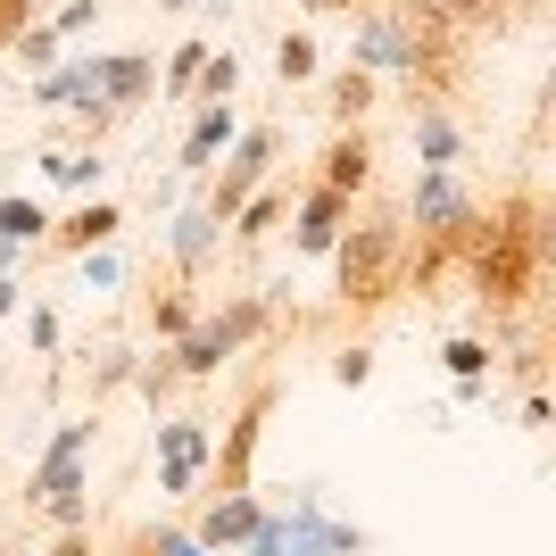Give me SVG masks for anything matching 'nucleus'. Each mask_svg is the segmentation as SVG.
Instances as JSON below:
<instances>
[{
  "mask_svg": "<svg viewBox=\"0 0 556 556\" xmlns=\"http://www.w3.org/2000/svg\"><path fill=\"white\" fill-rule=\"evenodd\" d=\"M498 241H490L482 257V291L490 300H523V282H532V250H540V225L523 208H507V225H490Z\"/></svg>",
  "mask_w": 556,
  "mask_h": 556,
  "instance_id": "1",
  "label": "nucleus"
},
{
  "mask_svg": "<svg viewBox=\"0 0 556 556\" xmlns=\"http://www.w3.org/2000/svg\"><path fill=\"white\" fill-rule=\"evenodd\" d=\"M382 266H391V232L374 225V232H357V241H349V257H341V291H349V300H374V291H382Z\"/></svg>",
  "mask_w": 556,
  "mask_h": 556,
  "instance_id": "2",
  "label": "nucleus"
},
{
  "mask_svg": "<svg viewBox=\"0 0 556 556\" xmlns=\"http://www.w3.org/2000/svg\"><path fill=\"white\" fill-rule=\"evenodd\" d=\"M191 473H200V424H166V482L191 490Z\"/></svg>",
  "mask_w": 556,
  "mask_h": 556,
  "instance_id": "3",
  "label": "nucleus"
},
{
  "mask_svg": "<svg viewBox=\"0 0 556 556\" xmlns=\"http://www.w3.org/2000/svg\"><path fill=\"white\" fill-rule=\"evenodd\" d=\"M241 532H257V507L250 498H225V507L208 515V540H241Z\"/></svg>",
  "mask_w": 556,
  "mask_h": 556,
  "instance_id": "4",
  "label": "nucleus"
},
{
  "mask_svg": "<svg viewBox=\"0 0 556 556\" xmlns=\"http://www.w3.org/2000/svg\"><path fill=\"white\" fill-rule=\"evenodd\" d=\"M25 9H34V0H0V42L17 34V17H25Z\"/></svg>",
  "mask_w": 556,
  "mask_h": 556,
  "instance_id": "5",
  "label": "nucleus"
},
{
  "mask_svg": "<svg viewBox=\"0 0 556 556\" xmlns=\"http://www.w3.org/2000/svg\"><path fill=\"white\" fill-rule=\"evenodd\" d=\"M457 9H465V17H490V9H498V0H457Z\"/></svg>",
  "mask_w": 556,
  "mask_h": 556,
  "instance_id": "6",
  "label": "nucleus"
},
{
  "mask_svg": "<svg viewBox=\"0 0 556 556\" xmlns=\"http://www.w3.org/2000/svg\"><path fill=\"white\" fill-rule=\"evenodd\" d=\"M325 9H357V0H325Z\"/></svg>",
  "mask_w": 556,
  "mask_h": 556,
  "instance_id": "7",
  "label": "nucleus"
},
{
  "mask_svg": "<svg viewBox=\"0 0 556 556\" xmlns=\"http://www.w3.org/2000/svg\"><path fill=\"white\" fill-rule=\"evenodd\" d=\"M0 307H9V282H0Z\"/></svg>",
  "mask_w": 556,
  "mask_h": 556,
  "instance_id": "8",
  "label": "nucleus"
}]
</instances>
